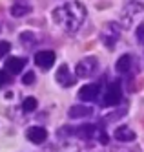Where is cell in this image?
I'll return each mask as SVG.
<instances>
[{"label": "cell", "mask_w": 144, "mask_h": 152, "mask_svg": "<svg viewBox=\"0 0 144 152\" xmlns=\"http://www.w3.org/2000/svg\"><path fill=\"white\" fill-rule=\"evenodd\" d=\"M26 66V59H22V57H11L6 61V73H20L22 70H24Z\"/></svg>", "instance_id": "cell-6"}, {"label": "cell", "mask_w": 144, "mask_h": 152, "mask_svg": "<svg viewBox=\"0 0 144 152\" xmlns=\"http://www.w3.org/2000/svg\"><path fill=\"white\" fill-rule=\"evenodd\" d=\"M115 139H119V141H133L135 139V132L130 130L128 126H120V128L115 130Z\"/></svg>", "instance_id": "cell-10"}, {"label": "cell", "mask_w": 144, "mask_h": 152, "mask_svg": "<svg viewBox=\"0 0 144 152\" xmlns=\"http://www.w3.org/2000/svg\"><path fill=\"white\" fill-rule=\"evenodd\" d=\"M57 81H59L62 86H66V88L75 83V77L69 73V70H68V66H66V64H62V66L57 70Z\"/></svg>", "instance_id": "cell-8"}, {"label": "cell", "mask_w": 144, "mask_h": 152, "mask_svg": "<svg viewBox=\"0 0 144 152\" xmlns=\"http://www.w3.org/2000/svg\"><path fill=\"white\" fill-rule=\"evenodd\" d=\"M48 137V132H46V128H42V126H31L27 130V139L31 141V143H44Z\"/></svg>", "instance_id": "cell-7"}, {"label": "cell", "mask_w": 144, "mask_h": 152, "mask_svg": "<svg viewBox=\"0 0 144 152\" xmlns=\"http://www.w3.org/2000/svg\"><path fill=\"white\" fill-rule=\"evenodd\" d=\"M33 81H35V73L33 72H27L24 77H22V83L24 84H33Z\"/></svg>", "instance_id": "cell-17"}, {"label": "cell", "mask_w": 144, "mask_h": 152, "mask_svg": "<svg viewBox=\"0 0 144 152\" xmlns=\"http://www.w3.org/2000/svg\"><path fill=\"white\" fill-rule=\"evenodd\" d=\"M97 68H98V61L95 57H86L77 64V77H91Z\"/></svg>", "instance_id": "cell-2"}, {"label": "cell", "mask_w": 144, "mask_h": 152, "mask_svg": "<svg viewBox=\"0 0 144 152\" xmlns=\"http://www.w3.org/2000/svg\"><path fill=\"white\" fill-rule=\"evenodd\" d=\"M22 108H24V112H33L37 108V99L35 97H26L24 103H22Z\"/></svg>", "instance_id": "cell-15"}, {"label": "cell", "mask_w": 144, "mask_h": 152, "mask_svg": "<svg viewBox=\"0 0 144 152\" xmlns=\"http://www.w3.org/2000/svg\"><path fill=\"white\" fill-rule=\"evenodd\" d=\"M55 22H59L66 31H77L86 18V7L79 2H68L53 11Z\"/></svg>", "instance_id": "cell-1"}, {"label": "cell", "mask_w": 144, "mask_h": 152, "mask_svg": "<svg viewBox=\"0 0 144 152\" xmlns=\"http://www.w3.org/2000/svg\"><path fill=\"white\" fill-rule=\"evenodd\" d=\"M137 37H139V40H140V42H144V24H142V26H139V29H137Z\"/></svg>", "instance_id": "cell-19"}, {"label": "cell", "mask_w": 144, "mask_h": 152, "mask_svg": "<svg viewBox=\"0 0 144 152\" xmlns=\"http://www.w3.org/2000/svg\"><path fill=\"white\" fill-rule=\"evenodd\" d=\"M55 57H57V55H55V51H49V50L38 51L37 55H35V64H37V66H40L42 70H48V68L53 66Z\"/></svg>", "instance_id": "cell-4"}, {"label": "cell", "mask_w": 144, "mask_h": 152, "mask_svg": "<svg viewBox=\"0 0 144 152\" xmlns=\"http://www.w3.org/2000/svg\"><path fill=\"white\" fill-rule=\"evenodd\" d=\"M130 66H131V57H130V55H122V57L117 61V66H115V68H117V72L122 73V72H128Z\"/></svg>", "instance_id": "cell-13"}, {"label": "cell", "mask_w": 144, "mask_h": 152, "mask_svg": "<svg viewBox=\"0 0 144 152\" xmlns=\"http://www.w3.org/2000/svg\"><path fill=\"white\" fill-rule=\"evenodd\" d=\"M11 50V44L7 40H0V59H2L4 55H7V51Z\"/></svg>", "instance_id": "cell-16"}, {"label": "cell", "mask_w": 144, "mask_h": 152, "mask_svg": "<svg viewBox=\"0 0 144 152\" xmlns=\"http://www.w3.org/2000/svg\"><path fill=\"white\" fill-rule=\"evenodd\" d=\"M91 114V108H88L84 104H77V106H71L69 108V117L73 119H79V117H86Z\"/></svg>", "instance_id": "cell-11"}, {"label": "cell", "mask_w": 144, "mask_h": 152, "mask_svg": "<svg viewBox=\"0 0 144 152\" xmlns=\"http://www.w3.org/2000/svg\"><path fill=\"white\" fill-rule=\"evenodd\" d=\"M77 134H79L80 137H91V136L95 134V126H93V125H84V126H79Z\"/></svg>", "instance_id": "cell-14"}, {"label": "cell", "mask_w": 144, "mask_h": 152, "mask_svg": "<svg viewBox=\"0 0 144 152\" xmlns=\"http://www.w3.org/2000/svg\"><path fill=\"white\" fill-rule=\"evenodd\" d=\"M117 37H119V29L113 28V24H108V28L104 29V33H102L104 44H106V46H113L115 40H117Z\"/></svg>", "instance_id": "cell-9"}, {"label": "cell", "mask_w": 144, "mask_h": 152, "mask_svg": "<svg viewBox=\"0 0 144 152\" xmlns=\"http://www.w3.org/2000/svg\"><path fill=\"white\" fill-rule=\"evenodd\" d=\"M29 9L31 7L26 2H17V4L11 6V15H13V17H24L26 13H29Z\"/></svg>", "instance_id": "cell-12"}, {"label": "cell", "mask_w": 144, "mask_h": 152, "mask_svg": "<svg viewBox=\"0 0 144 152\" xmlns=\"http://www.w3.org/2000/svg\"><path fill=\"white\" fill-rule=\"evenodd\" d=\"M7 81H9V73H6V72H0V88H2L4 84H7Z\"/></svg>", "instance_id": "cell-18"}, {"label": "cell", "mask_w": 144, "mask_h": 152, "mask_svg": "<svg viewBox=\"0 0 144 152\" xmlns=\"http://www.w3.org/2000/svg\"><path fill=\"white\" fill-rule=\"evenodd\" d=\"M120 97H122V94H120V84L119 83H111L108 86V90L104 94V104L106 106H115L120 103Z\"/></svg>", "instance_id": "cell-3"}, {"label": "cell", "mask_w": 144, "mask_h": 152, "mask_svg": "<svg viewBox=\"0 0 144 152\" xmlns=\"http://www.w3.org/2000/svg\"><path fill=\"white\" fill-rule=\"evenodd\" d=\"M101 92V84H84L79 90V99L82 101H93Z\"/></svg>", "instance_id": "cell-5"}]
</instances>
